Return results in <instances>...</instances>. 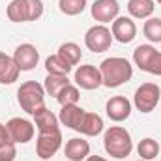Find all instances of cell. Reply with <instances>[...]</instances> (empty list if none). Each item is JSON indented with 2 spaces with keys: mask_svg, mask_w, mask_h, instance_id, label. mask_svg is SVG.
Listing matches in <instances>:
<instances>
[{
  "mask_svg": "<svg viewBox=\"0 0 161 161\" xmlns=\"http://www.w3.org/2000/svg\"><path fill=\"white\" fill-rule=\"evenodd\" d=\"M99 71H101L103 86L107 88H118L133 77V66L129 64L127 58H122V56L105 58L99 64Z\"/></svg>",
  "mask_w": 161,
  "mask_h": 161,
  "instance_id": "cell-1",
  "label": "cell"
},
{
  "mask_svg": "<svg viewBox=\"0 0 161 161\" xmlns=\"http://www.w3.org/2000/svg\"><path fill=\"white\" fill-rule=\"evenodd\" d=\"M103 146H105V152L114 158V159H124L131 154L133 150V141H131V135L125 127L122 125H111L105 135H103Z\"/></svg>",
  "mask_w": 161,
  "mask_h": 161,
  "instance_id": "cell-2",
  "label": "cell"
},
{
  "mask_svg": "<svg viewBox=\"0 0 161 161\" xmlns=\"http://www.w3.org/2000/svg\"><path fill=\"white\" fill-rule=\"evenodd\" d=\"M17 101L26 114H36L45 107V88L36 80H26L17 90Z\"/></svg>",
  "mask_w": 161,
  "mask_h": 161,
  "instance_id": "cell-3",
  "label": "cell"
},
{
  "mask_svg": "<svg viewBox=\"0 0 161 161\" xmlns=\"http://www.w3.org/2000/svg\"><path fill=\"white\" fill-rule=\"evenodd\" d=\"M161 97V88L156 84V82H144L141 84L137 90H135V96H133V103L137 107V111L148 114L152 113L158 103H159Z\"/></svg>",
  "mask_w": 161,
  "mask_h": 161,
  "instance_id": "cell-4",
  "label": "cell"
},
{
  "mask_svg": "<svg viewBox=\"0 0 161 161\" xmlns=\"http://www.w3.org/2000/svg\"><path fill=\"white\" fill-rule=\"evenodd\" d=\"M113 40H114L113 32L105 25H96V26L88 28L86 34H84V45L92 53H105V51H109Z\"/></svg>",
  "mask_w": 161,
  "mask_h": 161,
  "instance_id": "cell-5",
  "label": "cell"
},
{
  "mask_svg": "<svg viewBox=\"0 0 161 161\" xmlns=\"http://www.w3.org/2000/svg\"><path fill=\"white\" fill-rule=\"evenodd\" d=\"M62 146V133L60 129L54 131H41L36 141V156L40 159H51Z\"/></svg>",
  "mask_w": 161,
  "mask_h": 161,
  "instance_id": "cell-6",
  "label": "cell"
},
{
  "mask_svg": "<svg viewBox=\"0 0 161 161\" xmlns=\"http://www.w3.org/2000/svg\"><path fill=\"white\" fill-rule=\"evenodd\" d=\"M6 129H8V133H9V139H11L15 144H26V142H30V141L34 139V133H36L32 122L26 120V118H19V116L8 120Z\"/></svg>",
  "mask_w": 161,
  "mask_h": 161,
  "instance_id": "cell-7",
  "label": "cell"
},
{
  "mask_svg": "<svg viewBox=\"0 0 161 161\" xmlns=\"http://www.w3.org/2000/svg\"><path fill=\"white\" fill-rule=\"evenodd\" d=\"M90 13L99 25L113 23L120 13V4L118 0H96L90 8Z\"/></svg>",
  "mask_w": 161,
  "mask_h": 161,
  "instance_id": "cell-8",
  "label": "cell"
},
{
  "mask_svg": "<svg viewBox=\"0 0 161 161\" xmlns=\"http://www.w3.org/2000/svg\"><path fill=\"white\" fill-rule=\"evenodd\" d=\"M75 82H77V86H80L82 90H96V88H99L103 84L99 68H96L92 64L79 66L75 69Z\"/></svg>",
  "mask_w": 161,
  "mask_h": 161,
  "instance_id": "cell-9",
  "label": "cell"
},
{
  "mask_svg": "<svg viewBox=\"0 0 161 161\" xmlns=\"http://www.w3.org/2000/svg\"><path fill=\"white\" fill-rule=\"evenodd\" d=\"M13 60L21 71H32L40 62V53L32 43H21L13 53Z\"/></svg>",
  "mask_w": 161,
  "mask_h": 161,
  "instance_id": "cell-10",
  "label": "cell"
},
{
  "mask_svg": "<svg viewBox=\"0 0 161 161\" xmlns=\"http://www.w3.org/2000/svg\"><path fill=\"white\" fill-rule=\"evenodd\" d=\"M113 38L120 43H131L137 36V25L131 17H116L111 26Z\"/></svg>",
  "mask_w": 161,
  "mask_h": 161,
  "instance_id": "cell-11",
  "label": "cell"
},
{
  "mask_svg": "<svg viewBox=\"0 0 161 161\" xmlns=\"http://www.w3.org/2000/svg\"><path fill=\"white\" fill-rule=\"evenodd\" d=\"M107 116L113 122H124L131 114V101L124 96H113L105 105Z\"/></svg>",
  "mask_w": 161,
  "mask_h": 161,
  "instance_id": "cell-12",
  "label": "cell"
},
{
  "mask_svg": "<svg viewBox=\"0 0 161 161\" xmlns=\"http://www.w3.org/2000/svg\"><path fill=\"white\" fill-rule=\"evenodd\" d=\"M103 127H105L103 125V118L99 114L84 111L79 125H77V131H79L80 135H86V137H96V135H99L103 131Z\"/></svg>",
  "mask_w": 161,
  "mask_h": 161,
  "instance_id": "cell-13",
  "label": "cell"
},
{
  "mask_svg": "<svg viewBox=\"0 0 161 161\" xmlns=\"http://www.w3.org/2000/svg\"><path fill=\"white\" fill-rule=\"evenodd\" d=\"M64 154L69 161H84L90 156V144H88V141H84L80 137H73L66 142Z\"/></svg>",
  "mask_w": 161,
  "mask_h": 161,
  "instance_id": "cell-14",
  "label": "cell"
},
{
  "mask_svg": "<svg viewBox=\"0 0 161 161\" xmlns=\"http://www.w3.org/2000/svg\"><path fill=\"white\" fill-rule=\"evenodd\" d=\"M19 66L15 64L13 56L0 51V84H13L19 79Z\"/></svg>",
  "mask_w": 161,
  "mask_h": 161,
  "instance_id": "cell-15",
  "label": "cell"
},
{
  "mask_svg": "<svg viewBox=\"0 0 161 161\" xmlns=\"http://www.w3.org/2000/svg\"><path fill=\"white\" fill-rule=\"evenodd\" d=\"M82 114H84V109L79 107V105H64V107L60 109L58 120H60L62 125H66V127L77 131V125H79Z\"/></svg>",
  "mask_w": 161,
  "mask_h": 161,
  "instance_id": "cell-16",
  "label": "cell"
},
{
  "mask_svg": "<svg viewBox=\"0 0 161 161\" xmlns=\"http://www.w3.org/2000/svg\"><path fill=\"white\" fill-rule=\"evenodd\" d=\"M156 9L154 0H129L127 2V11L133 19H150Z\"/></svg>",
  "mask_w": 161,
  "mask_h": 161,
  "instance_id": "cell-17",
  "label": "cell"
},
{
  "mask_svg": "<svg viewBox=\"0 0 161 161\" xmlns=\"http://www.w3.org/2000/svg\"><path fill=\"white\" fill-rule=\"evenodd\" d=\"M58 116L53 114V111H49L47 107H43L41 111H38L34 114V124L38 127V131H54V129H60L58 127Z\"/></svg>",
  "mask_w": 161,
  "mask_h": 161,
  "instance_id": "cell-18",
  "label": "cell"
},
{
  "mask_svg": "<svg viewBox=\"0 0 161 161\" xmlns=\"http://www.w3.org/2000/svg\"><path fill=\"white\" fill-rule=\"evenodd\" d=\"M156 54H158L156 47H154V45L144 43V45H139V47L133 51V62H135L142 71H146V69H148V66H150V62L154 60V56H156Z\"/></svg>",
  "mask_w": 161,
  "mask_h": 161,
  "instance_id": "cell-19",
  "label": "cell"
},
{
  "mask_svg": "<svg viewBox=\"0 0 161 161\" xmlns=\"http://www.w3.org/2000/svg\"><path fill=\"white\" fill-rule=\"evenodd\" d=\"M60 58H64L71 68L73 66H77L80 62V58H82V51H80V47L75 43V41H66V43H62L60 47H58V53H56Z\"/></svg>",
  "mask_w": 161,
  "mask_h": 161,
  "instance_id": "cell-20",
  "label": "cell"
},
{
  "mask_svg": "<svg viewBox=\"0 0 161 161\" xmlns=\"http://www.w3.org/2000/svg\"><path fill=\"white\" fill-rule=\"evenodd\" d=\"M6 15L11 23H28L26 0H11L6 8Z\"/></svg>",
  "mask_w": 161,
  "mask_h": 161,
  "instance_id": "cell-21",
  "label": "cell"
},
{
  "mask_svg": "<svg viewBox=\"0 0 161 161\" xmlns=\"http://www.w3.org/2000/svg\"><path fill=\"white\" fill-rule=\"evenodd\" d=\"M68 84H69L68 75H51V73H47L45 82H43V88H45V94L56 97L62 92V88H66Z\"/></svg>",
  "mask_w": 161,
  "mask_h": 161,
  "instance_id": "cell-22",
  "label": "cell"
},
{
  "mask_svg": "<svg viewBox=\"0 0 161 161\" xmlns=\"http://www.w3.org/2000/svg\"><path fill=\"white\" fill-rule=\"evenodd\" d=\"M45 69H47V73H51V75H68L73 68H71L64 58H60L58 54H53V56H49V58L45 60Z\"/></svg>",
  "mask_w": 161,
  "mask_h": 161,
  "instance_id": "cell-23",
  "label": "cell"
},
{
  "mask_svg": "<svg viewBox=\"0 0 161 161\" xmlns=\"http://www.w3.org/2000/svg\"><path fill=\"white\" fill-rule=\"evenodd\" d=\"M137 152H139L141 159L152 161V159H156V158L159 156V142L154 141V139H150V137H146V139H142V141L139 142Z\"/></svg>",
  "mask_w": 161,
  "mask_h": 161,
  "instance_id": "cell-24",
  "label": "cell"
},
{
  "mask_svg": "<svg viewBox=\"0 0 161 161\" xmlns=\"http://www.w3.org/2000/svg\"><path fill=\"white\" fill-rule=\"evenodd\" d=\"M142 34L144 38L152 43H161V19L159 17H150L146 19L144 26H142Z\"/></svg>",
  "mask_w": 161,
  "mask_h": 161,
  "instance_id": "cell-25",
  "label": "cell"
},
{
  "mask_svg": "<svg viewBox=\"0 0 161 161\" xmlns=\"http://www.w3.org/2000/svg\"><path fill=\"white\" fill-rule=\"evenodd\" d=\"M58 8L64 15L75 17L86 9V0H58Z\"/></svg>",
  "mask_w": 161,
  "mask_h": 161,
  "instance_id": "cell-26",
  "label": "cell"
},
{
  "mask_svg": "<svg viewBox=\"0 0 161 161\" xmlns=\"http://www.w3.org/2000/svg\"><path fill=\"white\" fill-rule=\"evenodd\" d=\"M79 97H80L79 88L69 82V84H68L66 88H62V92L56 96V101H58L62 107H64V105H77V103H79Z\"/></svg>",
  "mask_w": 161,
  "mask_h": 161,
  "instance_id": "cell-27",
  "label": "cell"
},
{
  "mask_svg": "<svg viewBox=\"0 0 161 161\" xmlns=\"http://www.w3.org/2000/svg\"><path fill=\"white\" fill-rule=\"evenodd\" d=\"M17 156V148L15 142H8L0 148V161H13Z\"/></svg>",
  "mask_w": 161,
  "mask_h": 161,
  "instance_id": "cell-28",
  "label": "cell"
},
{
  "mask_svg": "<svg viewBox=\"0 0 161 161\" xmlns=\"http://www.w3.org/2000/svg\"><path fill=\"white\" fill-rule=\"evenodd\" d=\"M146 73H152V75H159V77H161V53H159V51H158V54L154 56V60L150 62V66H148Z\"/></svg>",
  "mask_w": 161,
  "mask_h": 161,
  "instance_id": "cell-29",
  "label": "cell"
},
{
  "mask_svg": "<svg viewBox=\"0 0 161 161\" xmlns=\"http://www.w3.org/2000/svg\"><path fill=\"white\" fill-rule=\"evenodd\" d=\"M8 142H13V141L9 139V133H8V129H6V124H0V148H2L4 144H8Z\"/></svg>",
  "mask_w": 161,
  "mask_h": 161,
  "instance_id": "cell-30",
  "label": "cell"
},
{
  "mask_svg": "<svg viewBox=\"0 0 161 161\" xmlns=\"http://www.w3.org/2000/svg\"><path fill=\"white\" fill-rule=\"evenodd\" d=\"M84 161H107L105 158H101V156H88Z\"/></svg>",
  "mask_w": 161,
  "mask_h": 161,
  "instance_id": "cell-31",
  "label": "cell"
},
{
  "mask_svg": "<svg viewBox=\"0 0 161 161\" xmlns=\"http://www.w3.org/2000/svg\"><path fill=\"white\" fill-rule=\"evenodd\" d=\"M156 2H158V4H159V6H161V0H156Z\"/></svg>",
  "mask_w": 161,
  "mask_h": 161,
  "instance_id": "cell-32",
  "label": "cell"
},
{
  "mask_svg": "<svg viewBox=\"0 0 161 161\" xmlns=\"http://www.w3.org/2000/svg\"><path fill=\"white\" fill-rule=\"evenodd\" d=\"M139 161H146V159H139Z\"/></svg>",
  "mask_w": 161,
  "mask_h": 161,
  "instance_id": "cell-33",
  "label": "cell"
}]
</instances>
